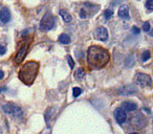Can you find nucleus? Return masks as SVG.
<instances>
[{"label": "nucleus", "mask_w": 153, "mask_h": 134, "mask_svg": "<svg viewBox=\"0 0 153 134\" xmlns=\"http://www.w3.org/2000/svg\"><path fill=\"white\" fill-rule=\"evenodd\" d=\"M110 60V55L108 50L98 45H92L88 48L87 61L90 67L96 69L103 68L108 64Z\"/></svg>", "instance_id": "f257e3e1"}, {"label": "nucleus", "mask_w": 153, "mask_h": 134, "mask_svg": "<svg viewBox=\"0 0 153 134\" xmlns=\"http://www.w3.org/2000/svg\"><path fill=\"white\" fill-rule=\"evenodd\" d=\"M39 63L36 61H30L21 67L19 71V79L26 85H32L38 75Z\"/></svg>", "instance_id": "f03ea898"}, {"label": "nucleus", "mask_w": 153, "mask_h": 134, "mask_svg": "<svg viewBox=\"0 0 153 134\" xmlns=\"http://www.w3.org/2000/svg\"><path fill=\"white\" fill-rule=\"evenodd\" d=\"M55 23H56V19L53 17V14L46 13L44 15V17L41 19V22H40V30H43V32H47V30H51L55 26Z\"/></svg>", "instance_id": "7ed1b4c3"}, {"label": "nucleus", "mask_w": 153, "mask_h": 134, "mask_svg": "<svg viewBox=\"0 0 153 134\" xmlns=\"http://www.w3.org/2000/svg\"><path fill=\"white\" fill-rule=\"evenodd\" d=\"M135 83L143 87H150L152 84V80L146 73H136L135 76Z\"/></svg>", "instance_id": "20e7f679"}, {"label": "nucleus", "mask_w": 153, "mask_h": 134, "mask_svg": "<svg viewBox=\"0 0 153 134\" xmlns=\"http://www.w3.org/2000/svg\"><path fill=\"white\" fill-rule=\"evenodd\" d=\"M94 38L99 41H106L108 39V32L105 27H98L94 33Z\"/></svg>", "instance_id": "39448f33"}, {"label": "nucleus", "mask_w": 153, "mask_h": 134, "mask_svg": "<svg viewBox=\"0 0 153 134\" xmlns=\"http://www.w3.org/2000/svg\"><path fill=\"white\" fill-rule=\"evenodd\" d=\"M2 109H3V111H4L5 113H7V114H13V115H15V116H18V115H19V113L21 112V109H20L19 107L15 106L14 104H5V105H3Z\"/></svg>", "instance_id": "423d86ee"}, {"label": "nucleus", "mask_w": 153, "mask_h": 134, "mask_svg": "<svg viewBox=\"0 0 153 134\" xmlns=\"http://www.w3.org/2000/svg\"><path fill=\"white\" fill-rule=\"evenodd\" d=\"M137 92V89L134 85H125L119 89V94L121 96H131Z\"/></svg>", "instance_id": "0eeeda50"}, {"label": "nucleus", "mask_w": 153, "mask_h": 134, "mask_svg": "<svg viewBox=\"0 0 153 134\" xmlns=\"http://www.w3.org/2000/svg\"><path fill=\"white\" fill-rule=\"evenodd\" d=\"M114 118L115 121H117V124H124L126 121V119H127V115H126V112L124 109L122 108H117L115 109L114 111Z\"/></svg>", "instance_id": "6e6552de"}, {"label": "nucleus", "mask_w": 153, "mask_h": 134, "mask_svg": "<svg viewBox=\"0 0 153 134\" xmlns=\"http://www.w3.org/2000/svg\"><path fill=\"white\" fill-rule=\"evenodd\" d=\"M27 49H28V44H24L22 47H20L17 55L15 56V63L16 64H20L22 61H23L24 57H25L26 53H27Z\"/></svg>", "instance_id": "1a4fd4ad"}, {"label": "nucleus", "mask_w": 153, "mask_h": 134, "mask_svg": "<svg viewBox=\"0 0 153 134\" xmlns=\"http://www.w3.org/2000/svg\"><path fill=\"white\" fill-rule=\"evenodd\" d=\"M10 20H11L10 10L7 9V7H3V9L0 10V21L3 22V23H7Z\"/></svg>", "instance_id": "9d476101"}, {"label": "nucleus", "mask_w": 153, "mask_h": 134, "mask_svg": "<svg viewBox=\"0 0 153 134\" xmlns=\"http://www.w3.org/2000/svg\"><path fill=\"white\" fill-rule=\"evenodd\" d=\"M117 15L122 19H129V7H128V5H121L119 9V12H117Z\"/></svg>", "instance_id": "9b49d317"}, {"label": "nucleus", "mask_w": 153, "mask_h": 134, "mask_svg": "<svg viewBox=\"0 0 153 134\" xmlns=\"http://www.w3.org/2000/svg\"><path fill=\"white\" fill-rule=\"evenodd\" d=\"M122 109H124L125 111H134L137 109V104L131 101H127V102H124L122 104Z\"/></svg>", "instance_id": "f8f14e48"}, {"label": "nucleus", "mask_w": 153, "mask_h": 134, "mask_svg": "<svg viewBox=\"0 0 153 134\" xmlns=\"http://www.w3.org/2000/svg\"><path fill=\"white\" fill-rule=\"evenodd\" d=\"M59 14H60V16L63 18L64 22H66V23H69V22L71 21V16H70V14L67 13L66 11L61 10V11H59Z\"/></svg>", "instance_id": "ddd939ff"}, {"label": "nucleus", "mask_w": 153, "mask_h": 134, "mask_svg": "<svg viewBox=\"0 0 153 134\" xmlns=\"http://www.w3.org/2000/svg\"><path fill=\"white\" fill-rule=\"evenodd\" d=\"M74 77H76V80H82L84 77H85V70L84 68H78V70L74 73Z\"/></svg>", "instance_id": "4468645a"}, {"label": "nucleus", "mask_w": 153, "mask_h": 134, "mask_svg": "<svg viewBox=\"0 0 153 134\" xmlns=\"http://www.w3.org/2000/svg\"><path fill=\"white\" fill-rule=\"evenodd\" d=\"M59 42H61L62 44H69L70 43V37L66 34H62L59 37Z\"/></svg>", "instance_id": "2eb2a0df"}, {"label": "nucleus", "mask_w": 153, "mask_h": 134, "mask_svg": "<svg viewBox=\"0 0 153 134\" xmlns=\"http://www.w3.org/2000/svg\"><path fill=\"white\" fill-rule=\"evenodd\" d=\"M72 92H74V93H72L74 98H78V96L82 93V89H81V88H79V87H74V90H72Z\"/></svg>", "instance_id": "dca6fc26"}, {"label": "nucleus", "mask_w": 153, "mask_h": 134, "mask_svg": "<svg viewBox=\"0 0 153 134\" xmlns=\"http://www.w3.org/2000/svg\"><path fill=\"white\" fill-rule=\"evenodd\" d=\"M150 51L149 50H145L144 53H143V56H142V60L144 62H146V61H148L149 59H150Z\"/></svg>", "instance_id": "f3484780"}, {"label": "nucleus", "mask_w": 153, "mask_h": 134, "mask_svg": "<svg viewBox=\"0 0 153 134\" xmlns=\"http://www.w3.org/2000/svg\"><path fill=\"white\" fill-rule=\"evenodd\" d=\"M104 16H105V18H106V19H110V18L113 16V11L111 9L106 10V11L104 12Z\"/></svg>", "instance_id": "a211bd4d"}, {"label": "nucleus", "mask_w": 153, "mask_h": 134, "mask_svg": "<svg viewBox=\"0 0 153 134\" xmlns=\"http://www.w3.org/2000/svg\"><path fill=\"white\" fill-rule=\"evenodd\" d=\"M146 7L149 10V11H153V0H147Z\"/></svg>", "instance_id": "6ab92c4d"}, {"label": "nucleus", "mask_w": 153, "mask_h": 134, "mask_svg": "<svg viewBox=\"0 0 153 134\" xmlns=\"http://www.w3.org/2000/svg\"><path fill=\"white\" fill-rule=\"evenodd\" d=\"M143 30H144L145 32H149V30H150V23H149V22H145V23L143 24Z\"/></svg>", "instance_id": "aec40b11"}, {"label": "nucleus", "mask_w": 153, "mask_h": 134, "mask_svg": "<svg viewBox=\"0 0 153 134\" xmlns=\"http://www.w3.org/2000/svg\"><path fill=\"white\" fill-rule=\"evenodd\" d=\"M80 17L82 18V19H85L86 17H87V13H86V10L85 9H82L81 12H80Z\"/></svg>", "instance_id": "412c9836"}, {"label": "nucleus", "mask_w": 153, "mask_h": 134, "mask_svg": "<svg viewBox=\"0 0 153 134\" xmlns=\"http://www.w3.org/2000/svg\"><path fill=\"white\" fill-rule=\"evenodd\" d=\"M67 59H68V64H69L70 68L72 69V68L74 67V60H72V58H71V57H68Z\"/></svg>", "instance_id": "4be33fe9"}, {"label": "nucleus", "mask_w": 153, "mask_h": 134, "mask_svg": "<svg viewBox=\"0 0 153 134\" xmlns=\"http://www.w3.org/2000/svg\"><path fill=\"white\" fill-rule=\"evenodd\" d=\"M5 53H7V48L4 46H2V45H0V56L4 55Z\"/></svg>", "instance_id": "5701e85b"}, {"label": "nucleus", "mask_w": 153, "mask_h": 134, "mask_svg": "<svg viewBox=\"0 0 153 134\" xmlns=\"http://www.w3.org/2000/svg\"><path fill=\"white\" fill-rule=\"evenodd\" d=\"M49 113H51V108L47 109V111L45 112V121H46V123L48 121V118H49Z\"/></svg>", "instance_id": "b1692460"}, {"label": "nucleus", "mask_w": 153, "mask_h": 134, "mask_svg": "<svg viewBox=\"0 0 153 134\" xmlns=\"http://www.w3.org/2000/svg\"><path fill=\"white\" fill-rule=\"evenodd\" d=\"M132 33H133V34H135V35H138L140 33V28L133 26V27H132Z\"/></svg>", "instance_id": "393cba45"}, {"label": "nucleus", "mask_w": 153, "mask_h": 134, "mask_svg": "<svg viewBox=\"0 0 153 134\" xmlns=\"http://www.w3.org/2000/svg\"><path fill=\"white\" fill-rule=\"evenodd\" d=\"M3 77H4V73H3L2 70H0V80H2Z\"/></svg>", "instance_id": "a878e982"}, {"label": "nucleus", "mask_w": 153, "mask_h": 134, "mask_svg": "<svg viewBox=\"0 0 153 134\" xmlns=\"http://www.w3.org/2000/svg\"><path fill=\"white\" fill-rule=\"evenodd\" d=\"M129 134H138V133H136V132H132V133H129Z\"/></svg>", "instance_id": "bb28decb"}]
</instances>
